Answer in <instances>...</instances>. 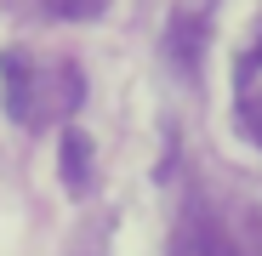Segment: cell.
<instances>
[{
  "instance_id": "cell-1",
  "label": "cell",
  "mask_w": 262,
  "mask_h": 256,
  "mask_svg": "<svg viewBox=\"0 0 262 256\" xmlns=\"http://www.w3.org/2000/svg\"><path fill=\"white\" fill-rule=\"evenodd\" d=\"M0 97L23 131H46L80 103V68L63 57H34L23 46H6L0 52Z\"/></svg>"
},
{
  "instance_id": "cell-2",
  "label": "cell",
  "mask_w": 262,
  "mask_h": 256,
  "mask_svg": "<svg viewBox=\"0 0 262 256\" xmlns=\"http://www.w3.org/2000/svg\"><path fill=\"white\" fill-rule=\"evenodd\" d=\"M200 52H205V6H177L171 12V29H165V57L177 74H194L200 68Z\"/></svg>"
},
{
  "instance_id": "cell-3",
  "label": "cell",
  "mask_w": 262,
  "mask_h": 256,
  "mask_svg": "<svg viewBox=\"0 0 262 256\" xmlns=\"http://www.w3.org/2000/svg\"><path fill=\"white\" fill-rule=\"evenodd\" d=\"M171 256H234L228 234L216 228L205 211H194V217L177 222V234H171Z\"/></svg>"
},
{
  "instance_id": "cell-4",
  "label": "cell",
  "mask_w": 262,
  "mask_h": 256,
  "mask_svg": "<svg viewBox=\"0 0 262 256\" xmlns=\"http://www.w3.org/2000/svg\"><path fill=\"white\" fill-rule=\"evenodd\" d=\"M63 182H69L74 194L92 182V143H85L80 131H69V137H63Z\"/></svg>"
},
{
  "instance_id": "cell-5",
  "label": "cell",
  "mask_w": 262,
  "mask_h": 256,
  "mask_svg": "<svg viewBox=\"0 0 262 256\" xmlns=\"http://www.w3.org/2000/svg\"><path fill=\"white\" fill-rule=\"evenodd\" d=\"M52 17H63V23H92V17H103L108 12V0H40Z\"/></svg>"
},
{
  "instance_id": "cell-6",
  "label": "cell",
  "mask_w": 262,
  "mask_h": 256,
  "mask_svg": "<svg viewBox=\"0 0 262 256\" xmlns=\"http://www.w3.org/2000/svg\"><path fill=\"white\" fill-rule=\"evenodd\" d=\"M251 63H256V68H262V52H256V57H251Z\"/></svg>"
}]
</instances>
